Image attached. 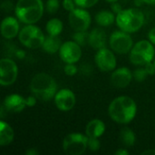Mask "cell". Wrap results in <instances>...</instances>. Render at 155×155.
<instances>
[{"label":"cell","instance_id":"cell-1","mask_svg":"<svg viewBox=\"0 0 155 155\" xmlns=\"http://www.w3.org/2000/svg\"><path fill=\"white\" fill-rule=\"evenodd\" d=\"M137 104L135 101L128 95H121L114 98L108 107L110 118L120 124H130L136 116Z\"/></svg>","mask_w":155,"mask_h":155},{"label":"cell","instance_id":"cell-2","mask_svg":"<svg viewBox=\"0 0 155 155\" xmlns=\"http://www.w3.org/2000/svg\"><path fill=\"white\" fill-rule=\"evenodd\" d=\"M30 90L38 100L47 102L52 100L57 93V84L50 74L38 73L31 80Z\"/></svg>","mask_w":155,"mask_h":155},{"label":"cell","instance_id":"cell-3","mask_svg":"<svg viewBox=\"0 0 155 155\" xmlns=\"http://www.w3.org/2000/svg\"><path fill=\"white\" fill-rule=\"evenodd\" d=\"M15 14L25 25L35 24L44 15V3L42 0H18L15 5Z\"/></svg>","mask_w":155,"mask_h":155},{"label":"cell","instance_id":"cell-4","mask_svg":"<svg viewBox=\"0 0 155 155\" xmlns=\"http://www.w3.org/2000/svg\"><path fill=\"white\" fill-rule=\"evenodd\" d=\"M145 21L144 14L138 8L131 7L123 9L116 15V25L126 33L133 34L140 30Z\"/></svg>","mask_w":155,"mask_h":155},{"label":"cell","instance_id":"cell-5","mask_svg":"<svg viewBox=\"0 0 155 155\" xmlns=\"http://www.w3.org/2000/svg\"><path fill=\"white\" fill-rule=\"evenodd\" d=\"M154 45L149 40H141L135 43L130 52V61L137 66H144L153 61L155 55Z\"/></svg>","mask_w":155,"mask_h":155},{"label":"cell","instance_id":"cell-6","mask_svg":"<svg viewBox=\"0 0 155 155\" xmlns=\"http://www.w3.org/2000/svg\"><path fill=\"white\" fill-rule=\"evenodd\" d=\"M43 31L34 24L25 25L18 34L19 42L29 49H36L42 47L45 41Z\"/></svg>","mask_w":155,"mask_h":155},{"label":"cell","instance_id":"cell-7","mask_svg":"<svg viewBox=\"0 0 155 155\" xmlns=\"http://www.w3.org/2000/svg\"><path fill=\"white\" fill-rule=\"evenodd\" d=\"M88 136L81 133H72L67 134L62 143L64 152L69 155H81L86 151Z\"/></svg>","mask_w":155,"mask_h":155},{"label":"cell","instance_id":"cell-8","mask_svg":"<svg viewBox=\"0 0 155 155\" xmlns=\"http://www.w3.org/2000/svg\"><path fill=\"white\" fill-rule=\"evenodd\" d=\"M109 45L114 53L124 54L131 52L134 46V41L129 33H126L123 30H117L111 34Z\"/></svg>","mask_w":155,"mask_h":155},{"label":"cell","instance_id":"cell-9","mask_svg":"<svg viewBox=\"0 0 155 155\" xmlns=\"http://www.w3.org/2000/svg\"><path fill=\"white\" fill-rule=\"evenodd\" d=\"M68 20L71 28L75 32L87 31L92 22L91 15L86 10V8L79 6L75 7L73 11L69 12Z\"/></svg>","mask_w":155,"mask_h":155},{"label":"cell","instance_id":"cell-10","mask_svg":"<svg viewBox=\"0 0 155 155\" xmlns=\"http://www.w3.org/2000/svg\"><path fill=\"white\" fill-rule=\"evenodd\" d=\"M18 67L16 63L9 57H4L0 61V84L2 86L12 85L17 79Z\"/></svg>","mask_w":155,"mask_h":155},{"label":"cell","instance_id":"cell-11","mask_svg":"<svg viewBox=\"0 0 155 155\" xmlns=\"http://www.w3.org/2000/svg\"><path fill=\"white\" fill-rule=\"evenodd\" d=\"M94 62L99 70L103 72H113L116 68V56L113 50L106 47L97 50L94 56Z\"/></svg>","mask_w":155,"mask_h":155},{"label":"cell","instance_id":"cell-12","mask_svg":"<svg viewBox=\"0 0 155 155\" xmlns=\"http://www.w3.org/2000/svg\"><path fill=\"white\" fill-rule=\"evenodd\" d=\"M59 55L65 64H76L82 57V48L74 40L66 41L62 44Z\"/></svg>","mask_w":155,"mask_h":155},{"label":"cell","instance_id":"cell-13","mask_svg":"<svg viewBox=\"0 0 155 155\" xmlns=\"http://www.w3.org/2000/svg\"><path fill=\"white\" fill-rule=\"evenodd\" d=\"M54 102L56 108L62 112H68L72 110L76 103L74 93L69 88H63L55 94Z\"/></svg>","mask_w":155,"mask_h":155},{"label":"cell","instance_id":"cell-14","mask_svg":"<svg viewBox=\"0 0 155 155\" xmlns=\"http://www.w3.org/2000/svg\"><path fill=\"white\" fill-rule=\"evenodd\" d=\"M26 107L25 98L17 94H11L7 95L1 106V113L17 114L22 112Z\"/></svg>","mask_w":155,"mask_h":155},{"label":"cell","instance_id":"cell-15","mask_svg":"<svg viewBox=\"0 0 155 155\" xmlns=\"http://www.w3.org/2000/svg\"><path fill=\"white\" fill-rule=\"evenodd\" d=\"M134 78L132 71L128 67L114 69L111 74V83L116 88H125L130 84Z\"/></svg>","mask_w":155,"mask_h":155},{"label":"cell","instance_id":"cell-16","mask_svg":"<svg viewBox=\"0 0 155 155\" xmlns=\"http://www.w3.org/2000/svg\"><path fill=\"white\" fill-rule=\"evenodd\" d=\"M19 20L15 16H6L1 23V35L5 39H13L18 35L20 32Z\"/></svg>","mask_w":155,"mask_h":155},{"label":"cell","instance_id":"cell-17","mask_svg":"<svg viewBox=\"0 0 155 155\" xmlns=\"http://www.w3.org/2000/svg\"><path fill=\"white\" fill-rule=\"evenodd\" d=\"M107 43V35L104 29L102 28H94L89 33L88 44L89 45L95 50L104 48Z\"/></svg>","mask_w":155,"mask_h":155},{"label":"cell","instance_id":"cell-18","mask_svg":"<svg viewBox=\"0 0 155 155\" xmlns=\"http://www.w3.org/2000/svg\"><path fill=\"white\" fill-rule=\"evenodd\" d=\"M105 132V124L100 119L91 120L85 127V134L88 137L100 138Z\"/></svg>","mask_w":155,"mask_h":155},{"label":"cell","instance_id":"cell-19","mask_svg":"<svg viewBox=\"0 0 155 155\" xmlns=\"http://www.w3.org/2000/svg\"><path fill=\"white\" fill-rule=\"evenodd\" d=\"M62 46V41L59 35H48L43 43L42 49L50 54H54L57 52H59L60 48Z\"/></svg>","mask_w":155,"mask_h":155},{"label":"cell","instance_id":"cell-20","mask_svg":"<svg viewBox=\"0 0 155 155\" xmlns=\"http://www.w3.org/2000/svg\"><path fill=\"white\" fill-rule=\"evenodd\" d=\"M15 138L14 129L10 126V124L4 120L0 122V145L6 146L9 145Z\"/></svg>","mask_w":155,"mask_h":155},{"label":"cell","instance_id":"cell-21","mask_svg":"<svg viewBox=\"0 0 155 155\" xmlns=\"http://www.w3.org/2000/svg\"><path fill=\"white\" fill-rule=\"evenodd\" d=\"M94 19L97 25H99L102 27H106L112 25L116 21V16L113 11L102 10L95 15Z\"/></svg>","mask_w":155,"mask_h":155},{"label":"cell","instance_id":"cell-22","mask_svg":"<svg viewBox=\"0 0 155 155\" xmlns=\"http://www.w3.org/2000/svg\"><path fill=\"white\" fill-rule=\"evenodd\" d=\"M64 29L63 22L58 18H51L45 25V30L50 35H60Z\"/></svg>","mask_w":155,"mask_h":155},{"label":"cell","instance_id":"cell-23","mask_svg":"<svg viewBox=\"0 0 155 155\" xmlns=\"http://www.w3.org/2000/svg\"><path fill=\"white\" fill-rule=\"evenodd\" d=\"M120 141L125 146L132 147L135 144L136 135L132 129L128 127H124L120 132Z\"/></svg>","mask_w":155,"mask_h":155},{"label":"cell","instance_id":"cell-24","mask_svg":"<svg viewBox=\"0 0 155 155\" xmlns=\"http://www.w3.org/2000/svg\"><path fill=\"white\" fill-rule=\"evenodd\" d=\"M88 37L89 33H87L86 31H76L73 35V40L81 46H84L88 43Z\"/></svg>","mask_w":155,"mask_h":155},{"label":"cell","instance_id":"cell-25","mask_svg":"<svg viewBox=\"0 0 155 155\" xmlns=\"http://www.w3.org/2000/svg\"><path fill=\"white\" fill-rule=\"evenodd\" d=\"M60 7L59 0H47L45 3V10L48 14H54Z\"/></svg>","mask_w":155,"mask_h":155},{"label":"cell","instance_id":"cell-26","mask_svg":"<svg viewBox=\"0 0 155 155\" xmlns=\"http://www.w3.org/2000/svg\"><path fill=\"white\" fill-rule=\"evenodd\" d=\"M133 74H134V80L137 82H143L149 75L144 67H139V68L135 69L134 72L133 73Z\"/></svg>","mask_w":155,"mask_h":155},{"label":"cell","instance_id":"cell-27","mask_svg":"<svg viewBox=\"0 0 155 155\" xmlns=\"http://www.w3.org/2000/svg\"><path fill=\"white\" fill-rule=\"evenodd\" d=\"M87 147L92 152H97V151H99L100 148H101V142H100L99 138L88 137Z\"/></svg>","mask_w":155,"mask_h":155},{"label":"cell","instance_id":"cell-28","mask_svg":"<svg viewBox=\"0 0 155 155\" xmlns=\"http://www.w3.org/2000/svg\"><path fill=\"white\" fill-rule=\"evenodd\" d=\"M98 1L99 0H74L76 5L83 8H90L96 5Z\"/></svg>","mask_w":155,"mask_h":155},{"label":"cell","instance_id":"cell-29","mask_svg":"<svg viewBox=\"0 0 155 155\" xmlns=\"http://www.w3.org/2000/svg\"><path fill=\"white\" fill-rule=\"evenodd\" d=\"M64 71L68 76H74L77 74L78 68L75 65V64H65L64 67Z\"/></svg>","mask_w":155,"mask_h":155},{"label":"cell","instance_id":"cell-30","mask_svg":"<svg viewBox=\"0 0 155 155\" xmlns=\"http://www.w3.org/2000/svg\"><path fill=\"white\" fill-rule=\"evenodd\" d=\"M62 5L64 7V10L68 11V12H71L73 11L77 5L74 2V0H63L62 2Z\"/></svg>","mask_w":155,"mask_h":155},{"label":"cell","instance_id":"cell-31","mask_svg":"<svg viewBox=\"0 0 155 155\" xmlns=\"http://www.w3.org/2000/svg\"><path fill=\"white\" fill-rule=\"evenodd\" d=\"M36 100H37V98H36L34 94L28 96L27 98H25L26 106H28V107H33V106H35V104H36Z\"/></svg>","mask_w":155,"mask_h":155},{"label":"cell","instance_id":"cell-32","mask_svg":"<svg viewBox=\"0 0 155 155\" xmlns=\"http://www.w3.org/2000/svg\"><path fill=\"white\" fill-rule=\"evenodd\" d=\"M144 68H145V70H146V72L148 73L149 75L155 74V66L153 64V62H151V63H148L147 64H145Z\"/></svg>","mask_w":155,"mask_h":155},{"label":"cell","instance_id":"cell-33","mask_svg":"<svg viewBox=\"0 0 155 155\" xmlns=\"http://www.w3.org/2000/svg\"><path fill=\"white\" fill-rule=\"evenodd\" d=\"M111 10L115 15H117V14H119L123 10V7H122V5L118 2H114V3H112V5H111Z\"/></svg>","mask_w":155,"mask_h":155},{"label":"cell","instance_id":"cell-34","mask_svg":"<svg viewBox=\"0 0 155 155\" xmlns=\"http://www.w3.org/2000/svg\"><path fill=\"white\" fill-rule=\"evenodd\" d=\"M147 36H148V40H149L153 45H155V27L152 28V29L148 32Z\"/></svg>","mask_w":155,"mask_h":155},{"label":"cell","instance_id":"cell-35","mask_svg":"<svg viewBox=\"0 0 155 155\" xmlns=\"http://www.w3.org/2000/svg\"><path fill=\"white\" fill-rule=\"evenodd\" d=\"M15 55L18 58V59H23L25 58V52L24 50H21V49H18L15 52Z\"/></svg>","mask_w":155,"mask_h":155},{"label":"cell","instance_id":"cell-36","mask_svg":"<svg viewBox=\"0 0 155 155\" xmlns=\"http://www.w3.org/2000/svg\"><path fill=\"white\" fill-rule=\"evenodd\" d=\"M25 155H37L39 154V152L35 148H29L25 151Z\"/></svg>","mask_w":155,"mask_h":155},{"label":"cell","instance_id":"cell-37","mask_svg":"<svg viewBox=\"0 0 155 155\" xmlns=\"http://www.w3.org/2000/svg\"><path fill=\"white\" fill-rule=\"evenodd\" d=\"M114 154L115 155H128L129 154V152L127 151V150H125V149H119V150H117L115 153H114Z\"/></svg>","mask_w":155,"mask_h":155},{"label":"cell","instance_id":"cell-38","mask_svg":"<svg viewBox=\"0 0 155 155\" xmlns=\"http://www.w3.org/2000/svg\"><path fill=\"white\" fill-rule=\"evenodd\" d=\"M143 155L149 154V155H155V149H149V150H146L144 152L142 153Z\"/></svg>","mask_w":155,"mask_h":155},{"label":"cell","instance_id":"cell-39","mask_svg":"<svg viewBox=\"0 0 155 155\" xmlns=\"http://www.w3.org/2000/svg\"><path fill=\"white\" fill-rule=\"evenodd\" d=\"M143 3L149 5H155V0H143Z\"/></svg>","mask_w":155,"mask_h":155},{"label":"cell","instance_id":"cell-40","mask_svg":"<svg viewBox=\"0 0 155 155\" xmlns=\"http://www.w3.org/2000/svg\"><path fill=\"white\" fill-rule=\"evenodd\" d=\"M134 4H135L136 6H140L144 3H143V0H134Z\"/></svg>","mask_w":155,"mask_h":155},{"label":"cell","instance_id":"cell-41","mask_svg":"<svg viewBox=\"0 0 155 155\" xmlns=\"http://www.w3.org/2000/svg\"><path fill=\"white\" fill-rule=\"evenodd\" d=\"M106 1H107V2H109V3H111V4H112V3H114V2H118V1H119V0H106Z\"/></svg>","mask_w":155,"mask_h":155},{"label":"cell","instance_id":"cell-42","mask_svg":"<svg viewBox=\"0 0 155 155\" xmlns=\"http://www.w3.org/2000/svg\"><path fill=\"white\" fill-rule=\"evenodd\" d=\"M153 64H154V66H155V58L153 59Z\"/></svg>","mask_w":155,"mask_h":155}]
</instances>
